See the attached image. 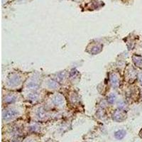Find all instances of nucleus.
Masks as SVG:
<instances>
[{
    "mask_svg": "<svg viewBox=\"0 0 142 142\" xmlns=\"http://www.w3.org/2000/svg\"><path fill=\"white\" fill-rule=\"evenodd\" d=\"M17 114H18V112L16 110H6L3 112V119L9 120L12 119L13 117H16Z\"/></svg>",
    "mask_w": 142,
    "mask_h": 142,
    "instance_id": "1",
    "label": "nucleus"
},
{
    "mask_svg": "<svg viewBox=\"0 0 142 142\" xmlns=\"http://www.w3.org/2000/svg\"><path fill=\"white\" fill-rule=\"evenodd\" d=\"M134 61L137 66L142 68V58L139 56H134L133 57Z\"/></svg>",
    "mask_w": 142,
    "mask_h": 142,
    "instance_id": "2",
    "label": "nucleus"
},
{
    "mask_svg": "<svg viewBox=\"0 0 142 142\" xmlns=\"http://www.w3.org/2000/svg\"><path fill=\"white\" fill-rule=\"evenodd\" d=\"M125 134H126V132L124 130H119V131H118L115 133V137L118 139H122V138H124V136H125Z\"/></svg>",
    "mask_w": 142,
    "mask_h": 142,
    "instance_id": "3",
    "label": "nucleus"
},
{
    "mask_svg": "<svg viewBox=\"0 0 142 142\" xmlns=\"http://www.w3.org/2000/svg\"><path fill=\"white\" fill-rule=\"evenodd\" d=\"M53 101L56 104H61L63 102V98L60 95H57L54 98Z\"/></svg>",
    "mask_w": 142,
    "mask_h": 142,
    "instance_id": "4",
    "label": "nucleus"
},
{
    "mask_svg": "<svg viewBox=\"0 0 142 142\" xmlns=\"http://www.w3.org/2000/svg\"><path fill=\"white\" fill-rule=\"evenodd\" d=\"M19 79L18 77H14V78H12V79H11V80H10V83L12 84V85H17L18 83H19Z\"/></svg>",
    "mask_w": 142,
    "mask_h": 142,
    "instance_id": "5",
    "label": "nucleus"
},
{
    "mask_svg": "<svg viewBox=\"0 0 142 142\" xmlns=\"http://www.w3.org/2000/svg\"><path fill=\"white\" fill-rule=\"evenodd\" d=\"M111 80H112V83L113 86L116 87V86L118 85V79H117V78L116 76H112V78H111Z\"/></svg>",
    "mask_w": 142,
    "mask_h": 142,
    "instance_id": "6",
    "label": "nucleus"
},
{
    "mask_svg": "<svg viewBox=\"0 0 142 142\" xmlns=\"http://www.w3.org/2000/svg\"><path fill=\"white\" fill-rule=\"evenodd\" d=\"M141 82H142V76H141Z\"/></svg>",
    "mask_w": 142,
    "mask_h": 142,
    "instance_id": "7",
    "label": "nucleus"
}]
</instances>
